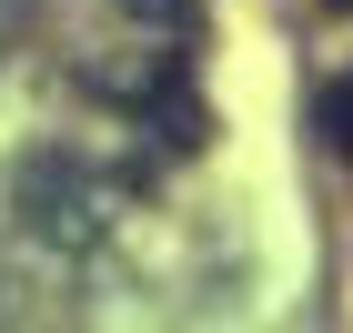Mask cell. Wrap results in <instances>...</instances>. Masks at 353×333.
<instances>
[{"label": "cell", "mask_w": 353, "mask_h": 333, "mask_svg": "<svg viewBox=\"0 0 353 333\" xmlns=\"http://www.w3.org/2000/svg\"><path fill=\"white\" fill-rule=\"evenodd\" d=\"M313 121H323V141H333V152L353 162V71H343V81L323 91V111H313Z\"/></svg>", "instance_id": "6da1fadb"}, {"label": "cell", "mask_w": 353, "mask_h": 333, "mask_svg": "<svg viewBox=\"0 0 353 333\" xmlns=\"http://www.w3.org/2000/svg\"><path fill=\"white\" fill-rule=\"evenodd\" d=\"M343 10H353V0H343Z\"/></svg>", "instance_id": "7a4b0ae2"}]
</instances>
